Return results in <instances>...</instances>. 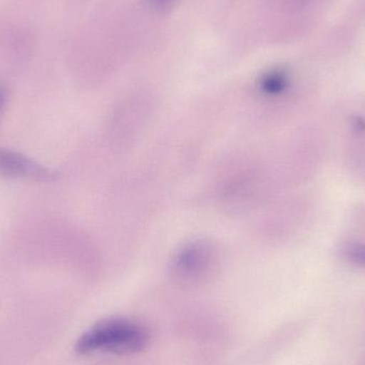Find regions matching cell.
<instances>
[{
	"label": "cell",
	"instance_id": "obj_1",
	"mask_svg": "<svg viewBox=\"0 0 365 365\" xmlns=\"http://www.w3.org/2000/svg\"><path fill=\"white\" fill-rule=\"evenodd\" d=\"M150 334L140 324L121 317L103 319L92 326L77 340L75 351L79 355L109 353L132 355L149 344Z\"/></svg>",
	"mask_w": 365,
	"mask_h": 365
},
{
	"label": "cell",
	"instance_id": "obj_2",
	"mask_svg": "<svg viewBox=\"0 0 365 365\" xmlns=\"http://www.w3.org/2000/svg\"><path fill=\"white\" fill-rule=\"evenodd\" d=\"M216 250L207 242L188 245L175 257L173 274L178 282L193 284L203 280L214 267Z\"/></svg>",
	"mask_w": 365,
	"mask_h": 365
},
{
	"label": "cell",
	"instance_id": "obj_3",
	"mask_svg": "<svg viewBox=\"0 0 365 365\" xmlns=\"http://www.w3.org/2000/svg\"><path fill=\"white\" fill-rule=\"evenodd\" d=\"M0 177L46 182L55 181L57 173L19 152L0 149Z\"/></svg>",
	"mask_w": 365,
	"mask_h": 365
},
{
	"label": "cell",
	"instance_id": "obj_4",
	"mask_svg": "<svg viewBox=\"0 0 365 365\" xmlns=\"http://www.w3.org/2000/svg\"><path fill=\"white\" fill-rule=\"evenodd\" d=\"M261 85L266 93L279 94L287 89L289 79L282 71H272L263 77Z\"/></svg>",
	"mask_w": 365,
	"mask_h": 365
},
{
	"label": "cell",
	"instance_id": "obj_5",
	"mask_svg": "<svg viewBox=\"0 0 365 365\" xmlns=\"http://www.w3.org/2000/svg\"><path fill=\"white\" fill-rule=\"evenodd\" d=\"M341 255L353 263L365 266V244L362 242H346L341 248Z\"/></svg>",
	"mask_w": 365,
	"mask_h": 365
},
{
	"label": "cell",
	"instance_id": "obj_6",
	"mask_svg": "<svg viewBox=\"0 0 365 365\" xmlns=\"http://www.w3.org/2000/svg\"><path fill=\"white\" fill-rule=\"evenodd\" d=\"M4 98H6V92H4V88L0 86V110L4 106Z\"/></svg>",
	"mask_w": 365,
	"mask_h": 365
},
{
	"label": "cell",
	"instance_id": "obj_7",
	"mask_svg": "<svg viewBox=\"0 0 365 365\" xmlns=\"http://www.w3.org/2000/svg\"><path fill=\"white\" fill-rule=\"evenodd\" d=\"M154 1L158 2L160 4H168L171 0H154Z\"/></svg>",
	"mask_w": 365,
	"mask_h": 365
}]
</instances>
